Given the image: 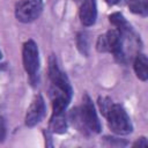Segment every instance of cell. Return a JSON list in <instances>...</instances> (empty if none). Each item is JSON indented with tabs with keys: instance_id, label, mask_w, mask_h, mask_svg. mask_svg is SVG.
Returning <instances> with one entry per match:
<instances>
[{
	"instance_id": "5",
	"label": "cell",
	"mask_w": 148,
	"mask_h": 148,
	"mask_svg": "<svg viewBox=\"0 0 148 148\" xmlns=\"http://www.w3.org/2000/svg\"><path fill=\"white\" fill-rule=\"evenodd\" d=\"M43 10V0H20L15 8V16L23 23L35 21Z\"/></svg>"
},
{
	"instance_id": "4",
	"label": "cell",
	"mask_w": 148,
	"mask_h": 148,
	"mask_svg": "<svg viewBox=\"0 0 148 148\" xmlns=\"http://www.w3.org/2000/svg\"><path fill=\"white\" fill-rule=\"evenodd\" d=\"M22 59H23L24 69L28 73L31 82L35 84V82L37 81V73L39 68V57H38V47L34 40L29 39L24 43L22 51Z\"/></svg>"
},
{
	"instance_id": "3",
	"label": "cell",
	"mask_w": 148,
	"mask_h": 148,
	"mask_svg": "<svg viewBox=\"0 0 148 148\" xmlns=\"http://www.w3.org/2000/svg\"><path fill=\"white\" fill-rule=\"evenodd\" d=\"M77 112H79V118H80L83 132L90 131V132L98 133L101 131V123L98 120L94 104L87 94L83 96L82 105L77 108Z\"/></svg>"
},
{
	"instance_id": "16",
	"label": "cell",
	"mask_w": 148,
	"mask_h": 148,
	"mask_svg": "<svg viewBox=\"0 0 148 148\" xmlns=\"http://www.w3.org/2000/svg\"><path fill=\"white\" fill-rule=\"evenodd\" d=\"M121 0H105V2L108 3V5H110V6H113V5H117V3H119Z\"/></svg>"
},
{
	"instance_id": "14",
	"label": "cell",
	"mask_w": 148,
	"mask_h": 148,
	"mask_svg": "<svg viewBox=\"0 0 148 148\" xmlns=\"http://www.w3.org/2000/svg\"><path fill=\"white\" fill-rule=\"evenodd\" d=\"M6 138V126L3 119L0 117V142H2Z\"/></svg>"
},
{
	"instance_id": "18",
	"label": "cell",
	"mask_w": 148,
	"mask_h": 148,
	"mask_svg": "<svg viewBox=\"0 0 148 148\" xmlns=\"http://www.w3.org/2000/svg\"><path fill=\"white\" fill-rule=\"evenodd\" d=\"M76 1H79V0H76Z\"/></svg>"
},
{
	"instance_id": "7",
	"label": "cell",
	"mask_w": 148,
	"mask_h": 148,
	"mask_svg": "<svg viewBox=\"0 0 148 148\" xmlns=\"http://www.w3.org/2000/svg\"><path fill=\"white\" fill-rule=\"evenodd\" d=\"M97 7L95 0H84L80 8V20L83 25L89 27L96 22Z\"/></svg>"
},
{
	"instance_id": "10",
	"label": "cell",
	"mask_w": 148,
	"mask_h": 148,
	"mask_svg": "<svg viewBox=\"0 0 148 148\" xmlns=\"http://www.w3.org/2000/svg\"><path fill=\"white\" fill-rule=\"evenodd\" d=\"M109 21H110V23H112L117 28V30L120 32V35H125V34L131 31L130 24L127 23L124 15L120 13H112L109 16Z\"/></svg>"
},
{
	"instance_id": "12",
	"label": "cell",
	"mask_w": 148,
	"mask_h": 148,
	"mask_svg": "<svg viewBox=\"0 0 148 148\" xmlns=\"http://www.w3.org/2000/svg\"><path fill=\"white\" fill-rule=\"evenodd\" d=\"M112 104L113 103L109 97H99L98 98V106H99V110H101V112H102V114L104 117L106 116V113L110 110Z\"/></svg>"
},
{
	"instance_id": "2",
	"label": "cell",
	"mask_w": 148,
	"mask_h": 148,
	"mask_svg": "<svg viewBox=\"0 0 148 148\" xmlns=\"http://www.w3.org/2000/svg\"><path fill=\"white\" fill-rule=\"evenodd\" d=\"M105 118L108 119L110 128L116 134L125 135V134H128L132 132L133 126H132L131 119L121 105L113 103L111 105L110 110L108 111Z\"/></svg>"
},
{
	"instance_id": "15",
	"label": "cell",
	"mask_w": 148,
	"mask_h": 148,
	"mask_svg": "<svg viewBox=\"0 0 148 148\" xmlns=\"http://www.w3.org/2000/svg\"><path fill=\"white\" fill-rule=\"evenodd\" d=\"M133 146H134V147H136V146H139V147H148V141H147V139H146L145 136H141V138H139V139L133 143Z\"/></svg>"
},
{
	"instance_id": "6",
	"label": "cell",
	"mask_w": 148,
	"mask_h": 148,
	"mask_svg": "<svg viewBox=\"0 0 148 148\" xmlns=\"http://www.w3.org/2000/svg\"><path fill=\"white\" fill-rule=\"evenodd\" d=\"M44 113H45V102L42 95L38 94L34 97L31 104L28 108V111L25 114V124L30 127L35 126L42 120Z\"/></svg>"
},
{
	"instance_id": "9",
	"label": "cell",
	"mask_w": 148,
	"mask_h": 148,
	"mask_svg": "<svg viewBox=\"0 0 148 148\" xmlns=\"http://www.w3.org/2000/svg\"><path fill=\"white\" fill-rule=\"evenodd\" d=\"M67 130V120L65 117V112L62 113H52L50 120V131L53 133H65Z\"/></svg>"
},
{
	"instance_id": "13",
	"label": "cell",
	"mask_w": 148,
	"mask_h": 148,
	"mask_svg": "<svg viewBox=\"0 0 148 148\" xmlns=\"http://www.w3.org/2000/svg\"><path fill=\"white\" fill-rule=\"evenodd\" d=\"M77 46L79 50L81 51V53L87 54V50H88V40H87V36L86 34H80L77 36Z\"/></svg>"
},
{
	"instance_id": "17",
	"label": "cell",
	"mask_w": 148,
	"mask_h": 148,
	"mask_svg": "<svg viewBox=\"0 0 148 148\" xmlns=\"http://www.w3.org/2000/svg\"><path fill=\"white\" fill-rule=\"evenodd\" d=\"M0 58H1V51H0Z\"/></svg>"
},
{
	"instance_id": "1",
	"label": "cell",
	"mask_w": 148,
	"mask_h": 148,
	"mask_svg": "<svg viewBox=\"0 0 148 148\" xmlns=\"http://www.w3.org/2000/svg\"><path fill=\"white\" fill-rule=\"evenodd\" d=\"M96 47L99 52H112L117 60L124 61L126 56L124 51L123 35L117 29H111L104 35L98 36Z\"/></svg>"
},
{
	"instance_id": "8",
	"label": "cell",
	"mask_w": 148,
	"mask_h": 148,
	"mask_svg": "<svg viewBox=\"0 0 148 148\" xmlns=\"http://www.w3.org/2000/svg\"><path fill=\"white\" fill-rule=\"evenodd\" d=\"M134 71L141 81L148 79V60L143 53H139L134 59Z\"/></svg>"
},
{
	"instance_id": "11",
	"label": "cell",
	"mask_w": 148,
	"mask_h": 148,
	"mask_svg": "<svg viewBox=\"0 0 148 148\" xmlns=\"http://www.w3.org/2000/svg\"><path fill=\"white\" fill-rule=\"evenodd\" d=\"M128 8L134 14L146 16L148 14V0H128Z\"/></svg>"
}]
</instances>
